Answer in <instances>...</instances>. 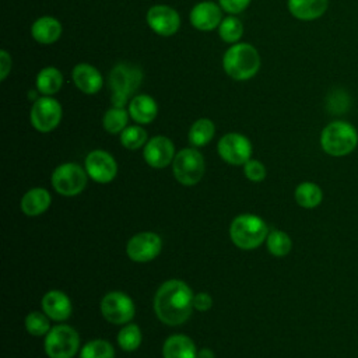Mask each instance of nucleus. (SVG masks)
I'll return each instance as SVG.
<instances>
[{
    "instance_id": "obj_1",
    "label": "nucleus",
    "mask_w": 358,
    "mask_h": 358,
    "mask_svg": "<svg viewBox=\"0 0 358 358\" xmlns=\"http://www.w3.org/2000/svg\"><path fill=\"white\" fill-rule=\"evenodd\" d=\"M193 292L180 280H168L154 296V310L158 319L169 326L185 323L192 315Z\"/></svg>"
},
{
    "instance_id": "obj_2",
    "label": "nucleus",
    "mask_w": 358,
    "mask_h": 358,
    "mask_svg": "<svg viewBox=\"0 0 358 358\" xmlns=\"http://www.w3.org/2000/svg\"><path fill=\"white\" fill-rule=\"evenodd\" d=\"M222 67L232 80L246 81L257 74L260 69V55L253 45L236 42L224 53Z\"/></svg>"
},
{
    "instance_id": "obj_3",
    "label": "nucleus",
    "mask_w": 358,
    "mask_h": 358,
    "mask_svg": "<svg viewBox=\"0 0 358 358\" xmlns=\"http://www.w3.org/2000/svg\"><path fill=\"white\" fill-rule=\"evenodd\" d=\"M143 81V71L138 66L120 62L109 73V87L112 90V106L124 108L133 98Z\"/></svg>"
},
{
    "instance_id": "obj_4",
    "label": "nucleus",
    "mask_w": 358,
    "mask_h": 358,
    "mask_svg": "<svg viewBox=\"0 0 358 358\" xmlns=\"http://www.w3.org/2000/svg\"><path fill=\"white\" fill-rule=\"evenodd\" d=\"M358 144L357 129L344 120L329 123L320 133L322 150L331 157H344L351 154Z\"/></svg>"
},
{
    "instance_id": "obj_5",
    "label": "nucleus",
    "mask_w": 358,
    "mask_h": 358,
    "mask_svg": "<svg viewBox=\"0 0 358 358\" xmlns=\"http://www.w3.org/2000/svg\"><path fill=\"white\" fill-rule=\"evenodd\" d=\"M229 235L238 248L255 249L267 239L268 229L260 217L253 214H241L231 222Z\"/></svg>"
},
{
    "instance_id": "obj_6",
    "label": "nucleus",
    "mask_w": 358,
    "mask_h": 358,
    "mask_svg": "<svg viewBox=\"0 0 358 358\" xmlns=\"http://www.w3.org/2000/svg\"><path fill=\"white\" fill-rule=\"evenodd\" d=\"M78 333L67 324H59L49 330L45 340V351L49 358H73L78 351Z\"/></svg>"
},
{
    "instance_id": "obj_7",
    "label": "nucleus",
    "mask_w": 358,
    "mask_h": 358,
    "mask_svg": "<svg viewBox=\"0 0 358 358\" xmlns=\"http://www.w3.org/2000/svg\"><path fill=\"white\" fill-rule=\"evenodd\" d=\"M172 171L179 183L193 186L203 178L204 158L196 148H183L175 155Z\"/></svg>"
},
{
    "instance_id": "obj_8",
    "label": "nucleus",
    "mask_w": 358,
    "mask_h": 358,
    "mask_svg": "<svg viewBox=\"0 0 358 358\" xmlns=\"http://www.w3.org/2000/svg\"><path fill=\"white\" fill-rule=\"evenodd\" d=\"M62 115L63 109L59 101L52 96L42 95L34 101L29 112V120L35 130L49 133L59 126Z\"/></svg>"
},
{
    "instance_id": "obj_9",
    "label": "nucleus",
    "mask_w": 358,
    "mask_h": 358,
    "mask_svg": "<svg viewBox=\"0 0 358 358\" xmlns=\"http://www.w3.org/2000/svg\"><path fill=\"white\" fill-rule=\"evenodd\" d=\"M87 171L74 162L59 165L52 173V186L62 196H76L87 185Z\"/></svg>"
},
{
    "instance_id": "obj_10",
    "label": "nucleus",
    "mask_w": 358,
    "mask_h": 358,
    "mask_svg": "<svg viewBox=\"0 0 358 358\" xmlns=\"http://www.w3.org/2000/svg\"><path fill=\"white\" fill-rule=\"evenodd\" d=\"M220 157L231 165H245L252 155V144L241 133H227L217 144Z\"/></svg>"
},
{
    "instance_id": "obj_11",
    "label": "nucleus",
    "mask_w": 358,
    "mask_h": 358,
    "mask_svg": "<svg viewBox=\"0 0 358 358\" xmlns=\"http://www.w3.org/2000/svg\"><path fill=\"white\" fill-rule=\"evenodd\" d=\"M101 313L108 322L123 324L133 319L134 303L129 295L119 291H112L102 298Z\"/></svg>"
},
{
    "instance_id": "obj_12",
    "label": "nucleus",
    "mask_w": 358,
    "mask_h": 358,
    "mask_svg": "<svg viewBox=\"0 0 358 358\" xmlns=\"http://www.w3.org/2000/svg\"><path fill=\"white\" fill-rule=\"evenodd\" d=\"M148 27L159 36H172L180 28V17L175 8L166 4L150 7L145 15Z\"/></svg>"
},
{
    "instance_id": "obj_13",
    "label": "nucleus",
    "mask_w": 358,
    "mask_h": 358,
    "mask_svg": "<svg viewBox=\"0 0 358 358\" xmlns=\"http://www.w3.org/2000/svg\"><path fill=\"white\" fill-rule=\"evenodd\" d=\"M162 248L159 235L154 232H140L127 242V256L137 263H145L155 259Z\"/></svg>"
},
{
    "instance_id": "obj_14",
    "label": "nucleus",
    "mask_w": 358,
    "mask_h": 358,
    "mask_svg": "<svg viewBox=\"0 0 358 358\" xmlns=\"http://www.w3.org/2000/svg\"><path fill=\"white\" fill-rule=\"evenodd\" d=\"M85 171L92 180L98 183H109L117 173V165L109 152L94 150L85 157Z\"/></svg>"
},
{
    "instance_id": "obj_15",
    "label": "nucleus",
    "mask_w": 358,
    "mask_h": 358,
    "mask_svg": "<svg viewBox=\"0 0 358 358\" xmlns=\"http://www.w3.org/2000/svg\"><path fill=\"white\" fill-rule=\"evenodd\" d=\"M144 159L152 168H165L175 158V145L165 136H155L145 143Z\"/></svg>"
},
{
    "instance_id": "obj_16",
    "label": "nucleus",
    "mask_w": 358,
    "mask_h": 358,
    "mask_svg": "<svg viewBox=\"0 0 358 358\" xmlns=\"http://www.w3.org/2000/svg\"><path fill=\"white\" fill-rule=\"evenodd\" d=\"M190 24L199 31H213L222 21V8L213 1L197 3L190 11Z\"/></svg>"
},
{
    "instance_id": "obj_17",
    "label": "nucleus",
    "mask_w": 358,
    "mask_h": 358,
    "mask_svg": "<svg viewBox=\"0 0 358 358\" xmlns=\"http://www.w3.org/2000/svg\"><path fill=\"white\" fill-rule=\"evenodd\" d=\"M71 78L74 85L87 95H94L99 92L103 78L99 70L90 63H78L71 71Z\"/></svg>"
},
{
    "instance_id": "obj_18",
    "label": "nucleus",
    "mask_w": 358,
    "mask_h": 358,
    "mask_svg": "<svg viewBox=\"0 0 358 358\" xmlns=\"http://www.w3.org/2000/svg\"><path fill=\"white\" fill-rule=\"evenodd\" d=\"M42 309L48 317L56 322H63L71 315V302L64 292L53 289L43 295Z\"/></svg>"
},
{
    "instance_id": "obj_19",
    "label": "nucleus",
    "mask_w": 358,
    "mask_h": 358,
    "mask_svg": "<svg viewBox=\"0 0 358 358\" xmlns=\"http://www.w3.org/2000/svg\"><path fill=\"white\" fill-rule=\"evenodd\" d=\"M129 115L136 123L148 124L158 115L157 101L147 94L134 95L129 102Z\"/></svg>"
},
{
    "instance_id": "obj_20",
    "label": "nucleus",
    "mask_w": 358,
    "mask_h": 358,
    "mask_svg": "<svg viewBox=\"0 0 358 358\" xmlns=\"http://www.w3.org/2000/svg\"><path fill=\"white\" fill-rule=\"evenodd\" d=\"M62 24L57 18L50 15L39 17L34 21L31 27L32 38L41 45H50L55 43L62 35Z\"/></svg>"
},
{
    "instance_id": "obj_21",
    "label": "nucleus",
    "mask_w": 358,
    "mask_h": 358,
    "mask_svg": "<svg viewBox=\"0 0 358 358\" xmlns=\"http://www.w3.org/2000/svg\"><path fill=\"white\" fill-rule=\"evenodd\" d=\"M288 11L298 20L312 21L322 17L327 7L329 0H288Z\"/></svg>"
},
{
    "instance_id": "obj_22",
    "label": "nucleus",
    "mask_w": 358,
    "mask_h": 358,
    "mask_svg": "<svg viewBox=\"0 0 358 358\" xmlns=\"http://www.w3.org/2000/svg\"><path fill=\"white\" fill-rule=\"evenodd\" d=\"M162 355L164 358H197V350L190 337L173 334L165 340Z\"/></svg>"
},
{
    "instance_id": "obj_23",
    "label": "nucleus",
    "mask_w": 358,
    "mask_h": 358,
    "mask_svg": "<svg viewBox=\"0 0 358 358\" xmlns=\"http://www.w3.org/2000/svg\"><path fill=\"white\" fill-rule=\"evenodd\" d=\"M50 194L43 187H34L28 190L21 199V210L29 215L35 217L45 213L50 206Z\"/></svg>"
},
{
    "instance_id": "obj_24",
    "label": "nucleus",
    "mask_w": 358,
    "mask_h": 358,
    "mask_svg": "<svg viewBox=\"0 0 358 358\" xmlns=\"http://www.w3.org/2000/svg\"><path fill=\"white\" fill-rule=\"evenodd\" d=\"M36 90L42 95L52 96L60 91L63 85V74L53 66L43 67L36 76Z\"/></svg>"
},
{
    "instance_id": "obj_25",
    "label": "nucleus",
    "mask_w": 358,
    "mask_h": 358,
    "mask_svg": "<svg viewBox=\"0 0 358 358\" xmlns=\"http://www.w3.org/2000/svg\"><path fill=\"white\" fill-rule=\"evenodd\" d=\"M295 200L303 208H315L323 200V192L313 182H302L295 189Z\"/></svg>"
},
{
    "instance_id": "obj_26",
    "label": "nucleus",
    "mask_w": 358,
    "mask_h": 358,
    "mask_svg": "<svg viewBox=\"0 0 358 358\" xmlns=\"http://www.w3.org/2000/svg\"><path fill=\"white\" fill-rule=\"evenodd\" d=\"M214 133H215V126L213 120L207 117H201L192 124L189 130V141L194 147H203L211 141V138L214 137Z\"/></svg>"
},
{
    "instance_id": "obj_27",
    "label": "nucleus",
    "mask_w": 358,
    "mask_h": 358,
    "mask_svg": "<svg viewBox=\"0 0 358 358\" xmlns=\"http://www.w3.org/2000/svg\"><path fill=\"white\" fill-rule=\"evenodd\" d=\"M129 110H126L124 108H117V106H112L109 108L103 117H102V124L103 129L110 133V134H117L122 133L126 127H127V122H129Z\"/></svg>"
},
{
    "instance_id": "obj_28",
    "label": "nucleus",
    "mask_w": 358,
    "mask_h": 358,
    "mask_svg": "<svg viewBox=\"0 0 358 358\" xmlns=\"http://www.w3.org/2000/svg\"><path fill=\"white\" fill-rule=\"evenodd\" d=\"M243 34V24L238 17L228 15L222 18L218 27L220 38L227 43H236Z\"/></svg>"
},
{
    "instance_id": "obj_29",
    "label": "nucleus",
    "mask_w": 358,
    "mask_h": 358,
    "mask_svg": "<svg viewBox=\"0 0 358 358\" xmlns=\"http://www.w3.org/2000/svg\"><path fill=\"white\" fill-rule=\"evenodd\" d=\"M266 243H267L268 252L278 257L288 255L292 248V241L288 236V234L278 229H273L271 232H268Z\"/></svg>"
},
{
    "instance_id": "obj_30",
    "label": "nucleus",
    "mask_w": 358,
    "mask_h": 358,
    "mask_svg": "<svg viewBox=\"0 0 358 358\" xmlns=\"http://www.w3.org/2000/svg\"><path fill=\"white\" fill-rule=\"evenodd\" d=\"M80 358H115V350L109 341L98 338L83 347Z\"/></svg>"
},
{
    "instance_id": "obj_31",
    "label": "nucleus",
    "mask_w": 358,
    "mask_h": 358,
    "mask_svg": "<svg viewBox=\"0 0 358 358\" xmlns=\"http://www.w3.org/2000/svg\"><path fill=\"white\" fill-rule=\"evenodd\" d=\"M141 330L137 324H127L124 326L119 334H117V343L120 345L122 350L124 351H134L138 348V345L141 344Z\"/></svg>"
},
{
    "instance_id": "obj_32",
    "label": "nucleus",
    "mask_w": 358,
    "mask_h": 358,
    "mask_svg": "<svg viewBox=\"0 0 358 358\" xmlns=\"http://www.w3.org/2000/svg\"><path fill=\"white\" fill-rule=\"evenodd\" d=\"M120 143L127 150H138L147 143V131L141 126H127L120 133Z\"/></svg>"
},
{
    "instance_id": "obj_33",
    "label": "nucleus",
    "mask_w": 358,
    "mask_h": 358,
    "mask_svg": "<svg viewBox=\"0 0 358 358\" xmlns=\"http://www.w3.org/2000/svg\"><path fill=\"white\" fill-rule=\"evenodd\" d=\"M25 327L29 334L32 336H45L50 330L48 315H43L41 312H31L25 317Z\"/></svg>"
},
{
    "instance_id": "obj_34",
    "label": "nucleus",
    "mask_w": 358,
    "mask_h": 358,
    "mask_svg": "<svg viewBox=\"0 0 358 358\" xmlns=\"http://www.w3.org/2000/svg\"><path fill=\"white\" fill-rule=\"evenodd\" d=\"M243 172H245V176L252 182H260L266 178L264 165L260 161H256V159H249L243 165Z\"/></svg>"
},
{
    "instance_id": "obj_35",
    "label": "nucleus",
    "mask_w": 358,
    "mask_h": 358,
    "mask_svg": "<svg viewBox=\"0 0 358 358\" xmlns=\"http://www.w3.org/2000/svg\"><path fill=\"white\" fill-rule=\"evenodd\" d=\"M218 4L228 14H239L250 4V0H218Z\"/></svg>"
},
{
    "instance_id": "obj_36",
    "label": "nucleus",
    "mask_w": 358,
    "mask_h": 358,
    "mask_svg": "<svg viewBox=\"0 0 358 358\" xmlns=\"http://www.w3.org/2000/svg\"><path fill=\"white\" fill-rule=\"evenodd\" d=\"M213 305V299L207 292H199L193 296V308L197 310H208Z\"/></svg>"
},
{
    "instance_id": "obj_37",
    "label": "nucleus",
    "mask_w": 358,
    "mask_h": 358,
    "mask_svg": "<svg viewBox=\"0 0 358 358\" xmlns=\"http://www.w3.org/2000/svg\"><path fill=\"white\" fill-rule=\"evenodd\" d=\"M11 64H13V60H11V56L7 50H0V80L4 81L8 76V73L11 71Z\"/></svg>"
},
{
    "instance_id": "obj_38",
    "label": "nucleus",
    "mask_w": 358,
    "mask_h": 358,
    "mask_svg": "<svg viewBox=\"0 0 358 358\" xmlns=\"http://www.w3.org/2000/svg\"><path fill=\"white\" fill-rule=\"evenodd\" d=\"M197 358H214V352L210 348H201L197 351Z\"/></svg>"
}]
</instances>
